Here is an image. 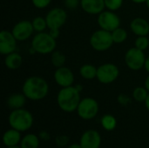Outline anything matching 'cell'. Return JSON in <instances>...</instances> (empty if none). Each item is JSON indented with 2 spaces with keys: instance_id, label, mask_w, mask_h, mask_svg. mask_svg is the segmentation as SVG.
<instances>
[{
  "instance_id": "ba28073f",
  "label": "cell",
  "mask_w": 149,
  "mask_h": 148,
  "mask_svg": "<svg viewBox=\"0 0 149 148\" xmlns=\"http://www.w3.org/2000/svg\"><path fill=\"white\" fill-rule=\"evenodd\" d=\"M146 58L147 57L144 51L139 50L136 47L128 49L125 54V63L132 71H139L142 69L144 67Z\"/></svg>"
},
{
  "instance_id": "4dcf8cb0",
  "label": "cell",
  "mask_w": 149,
  "mask_h": 148,
  "mask_svg": "<svg viewBox=\"0 0 149 148\" xmlns=\"http://www.w3.org/2000/svg\"><path fill=\"white\" fill-rule=\"evenodd\" d=\"M118 101L121 105H127V103L130 102V99L127 95H125V94H120L118 97Z\"/></svg>"
},
{
  "instance_id": "f35d334b",
  "label": "cell",
  "mask_w": 149,
  "mask_h": 148,
  "mask_svg": "<svg viewBox=\"0 0 149 148\" xmlns=\"http://www.w3.org/2000/svg\"><path fill=\"white\" fill-rule=\"evenodd\" d=\"M6 148H21L20 147H18V146H17V147H6Z\"/></svg>"
},
{
  "instance_id": "44dd1931",
  "label": "cell",
  "mask_w": 149,
  "mask_h": 148,
  "mask_svg": "<svg viewBox=\"0 0 149 148\" xmlns=\"http://www.w3.org/2000/svg\"><path fill=\"white\" fill-rule=\"evenodd\" d=\"M19 147L21 148H38L39 139L36 134L28 133L22 137Z\"/></svg>"
},
{
  "instance_id": "ffe728a7",
  "label": "cell",
  "mask_w": 149,
  "mask_h": 148,
  "mask_svg": "<svg viewBox=\"0 0 149 148\" xmlns=\"http://www.w3.org/2000/svg\"><path fill=\"white\" fill-rule=\"evenodd\" d=\"M97 70L98 68L91 64H85L79 68L80 76L86 80H93L97 78Z\"/></svg>"
},
{
  "instance_id": "8992f818",
  "label": "cell",
  "mask_w": 149,
  "mask_h": 148,
  "mask_svg": "<svg viewBox=\"0 0 149 148\" xmlns=\"http://www.w3.org/2000/svg\"><path fill=\"white\" fill-rule=\"evenodd\" d=\"M99 104L96 99L93 98H84L80 100L77 108V113L79 118L84 120H90L94 119L99 113Z\"/></svg>"
},
{
  "instance_id": "6da1fadb",
  "label": "cell",
  "mask_w": 149,
  "mask_h": 148,
  "mask_svg": "<svg viewBox=\"0 0 149 148\" xmlns=\"http://www.w3.org/2000/svg\"><path fill=\"white\" fill-rule=\"evenodd\" d=\"M22 92L32 101H38L45 99L49 92V85L46 80L39 76L27 78L22 86Z\"/></svg>"
},
{
  "instance_id": "277c9868",
  "label": "cell",
  "mask_w": 149,
  "mask_h": 148,
  "mask_svg": "<svg viewBox=\"0 0 149 148\" xmlns=\"http://www.w3.org/2000/svg\"><path fill=\"white\" fill-rule=\"evenodd\" d=\"M57 43L49 32H37L31 40V47L36 53L46 55L53 52L56 50Z\"/></svg>"
},
{
  "instance_id": "836d02e7",
  "label": "cell",
  "mask_w": 149,
  "mask_h": 148,
  "mask_svg": "<svg viewBox=\"0 0 149 148\" xmlns=\"http://www.w3.org/2000/svg\"><path fill=\"white\" fill-rule=\"evenodd\" d=\"M144 86L147 88V90L149 92V74L148 76L146 78V79H145V82H144Z\"/></svg>"
},
{
  "instance_id": "e0dca14e",
  "label": "cell",
  "mask_w": 149,
  "mask_h": 148,
  "mask_svg": "<svg viewBox=\"0 0 149 148\" xmlns=\"http://www.w3.org/2000/svg\"><path fill=\"white\" fill-rule=\"evenodd\" d=\"M21 132L13 128L7 130L3 135V143L6 147H17L21 142Z\"/></svg>"
},
{
  "instance_id": "2e32d148",
  "label": "cell",
  "mask_w": 149,
  "mask_h": 148,
  "mask_svg": "<svg viewBox=\"0 0 149 148\" xmlns=\"http://www.w3.org/2000/svg\"><path fill=\"white\" fill-rule=\"evenodd\" d=\"M131 31L138 36H148L149 34V23L143 17H135L130 23Z\"/></svg>"
},
{
  "instance_id": "9c48e42d",
  "label": "cell",
  "mask_w": 149,
  "mask_h": 148,
  "mask_svg": "<svg viewBox=\"0 0 149 148\" xmlns=\"http://www.w3.org/2000/svg\"><path fill=\"white\" fill-rule=\"evenodd\" d=\"M98 24L100 29L112 32L120 25V18L115 11L104 10L98 15Z\"/></svg>"
},
{
  "instance_id": "484cf974",
  "label": "cell",
  "mask_w": 149,
  "mask_h": 148,
  "mask_svg": "<svg viewBox=\"0 0 149 148\" xmlns=\"http://www.w3.org/2000/svg\"><path fill=\"white\" fill-rule=\"evenodd\" d=\"M31 24H32L33 29L36 32H43L46 30V28H48L45 17H36L32 19Z\"/></svg>"
},
{
  "instance_id": "8fae6325",
  "label": "cell",
  "mask_w": 149,
  "mask_h": 148,
  "mask_svg": "<svg viewBox=\"0 0 149 148\" xmlns=\"http://www.w3.org/2000/svg\"><path fill=\"white\" fill-rule=\"evenodd\" d=\"M17 41H25L30 38L35 31L31 24L29 20H21L17 22L10 31Z\"/></svg>"
},
{
  "instance_id": "d6986e66",
  "label": "cell",
  "mask_w": 149,
  "mask_h": 148,
  "mask_svg": "<svg viewBox=\"0 0 149 148\" xmlns=\"http://www.w3.org/2000/svg\"><path fill=\"white\" fill-rule=\"evenodd\" d=\"M23 63L22 56L18 52H11L10 54L5 55L4 58V65L10 70H17L18 69Z\"/></svg>"
},
{
  "instance_id": "d6a6232c",
  "label": "cell",
  "mask_w": 149,
  "mask_h": 148,
  "mask_svg": "<svg viewBox=\"0 0 149 148\" xmlns=\"http://www.w3.org/2000/svg\"><path fill=\"white\" fill-rule=\"evenodd\" d=\"M144 68L146 69V71L149 73V55L147 57V58H146L145 65H144Z\"/></svg>"
},
{
  "instance_id": "30bf717a",
  "label": "cell",
  "mask_w": 149,
  "mask_h": 148,
  "mask_svg": "<svg viewBox=\"0 0 149 148\" xmlns=\"http://www.w3.org/2000/svg\"><path fill=\"white\" fill-rule=\"evenodd\" d=\"M45 19L49 29H60L66 22L67 13L63 8L56 7L47 12Z\"/></svg>"
},
{
  "instance_id": "d4e9b609",
  "label": "cell",
  "mask_w": 149,
  "mask_h": 148,
  "mask_svg": "<svg viewBox=\"0 0 149 148\" xmlns=\"http://www.w3.org/2000/svg\"><path fill=\"white\" fill-rule=\"evenodd\" d=\"M149 92L145 86H138L133 91V98L137 102H145Z\"/></svg>"
},
{
  "instance_id": "cb8c5ba5",
  "label": "cell",
  "mask_w": 149,
  "mask_h": 148,
  "mask_svg": "<svg viewBox=\"0 0 149 148\" xmlns=\"http://www.w3.org/2000/svg\"><path fill=\"white\" fill-rule=\"evenodd\" d=\"M101 126L107 131H113L117 126V120L113 115L107 114L101 119Z\"/></svg>"
},
{
  "instance_id": "603a6c76",
  "label": "cell",
  "mask_w": 149,
  "mask_h": 148,
  "mask_svg": "<svg viewBox=\"0 0 149 148\" xmlns=\"http://www.w3.org/2000/svg\"><path fill=\"white\" fill-rule=\"evenodd\" d=\"M112 38L114 44H122L127 38V32L125 29L121 27H118L112 32Z\"/></svg>"
},
{
  "instance_id": "5bb4252c",
  "label": "cell",
  "mask_w": 149,
  "mask_h": 148,
  "mask_svg": "<svg viewBox=\"0 0 149 148\" xmlns=\"http://www.w3.org/2000/svg\"><path fill=\"white\" fill-rule=\"evenodd\" d=\"M79 144L82 148H100L101 136L96 130H87L81 135Z\"/></svg>"
},
{
  "instance_id": "4316f807",
  "label": "cell",
  "mask_w": 149,
  "mask_h": 148,
  "mask_svg": "<svg viewBox=\"0 0 149 148\" xmlns=\"http://www.w3.org/2000/svg\"><path fill=\"white\" fill-rule=\"evenodd\" d=\"M134 47L141 51L147 50L149 48V38L147 36H138L134 42Z\"/></svg>"
},
{
  "instance_id": "f1b7e54d",
  "label": "cell",
  "mask_w": 149,
  "mask_h": 148,
  "mask_svg": "<svg viewBox=\"0 0 149 148\" xmlns=\"http://www.w3.org/2000/svg\"><path fill=\"white\" fill-rule=\"evenodd\" d=\"M52 0H31L33 6L37 9H45L51 3Z\"/></svg>"
},
{
  "instance_id": "ac0fdd59",
  "label": "cell",
  "mask_w": 149,
  "mask_h": 148,
  "mask_svg": "<svg viewBox=\"0 0 149 148\" xmlns=\"http://www.w3.org/2000/svg\"><path fill=\"white\" fill-rule=\"evenodd\" d=\"M27 98L25 95L22 93H13L9 96L7 99V106L11 110H16V109H20L23 108L24 106L25 105Z\"/></svg>"
},
{
  "instance_id": "3957f363",
  "label": "cell",
  "mask_w": 149,
  "mask_h": 148,
  "mask_svg": "<svg viewBox=\"0 0 149 148\" xmlns=\"http://www.w3.org/2000/svg\"><path fill=\"white\" fill-rule=\"evenodd\" d=\"M33 121L32 114L24 108L12 110L9 115V124L10 127L21 133L31 129L33 125Z\"/></svg>"
},
{
  "instance_id": "74e56055",
  "label": "cell",
  "mask_w": 149,
  "mask_h": 148,
  "mask_svg": "<svg viewBox=\"0 0 149 148\" xmlns=\"http://www.w3.org/2000/svg\"><path fill=\"white\" fill-rule=\"evenodd\" d=\"M76 88H77L79 92H81V90H82V88H83V87H82L80 85H76Z\"/></svg>"
},
{
  "instance_id": "f546056e",
  "label": "cell",
  "mask_w": 149,
  "mask_h": 148,
  "mask_svg": "<svg viewBox=\"0 0 149 148\" xmlns=\"http://www.w3.org/2000/svg\"><path fill=\"white\" fill-rule=\"evenodd\" d=\"M64 1L66 8L71 10H74L79 5H80V0H64Z\"/></svg>"
},
{
  "instance_id": "7c38bea8",
  "label": "cell",
  "mask_w": 149,
  "mask_h": 148,
  "mask_svg": "<svg viewBox=\"0 0 149 148\" xmlns=\"http://www.w3.org/2000/svg\"><path fill=\"white\" fill-rule=\"evenodd\" d=\"M17 40L11 31L3 30L0 32V53L7 55L14 52L17 48Z\"/></svg>"
},
{
  "instance_id": "9a60e30c",
  "label": "cell",
  "mask_w": 149,
  "mask_h": 148,
  "mask_svg": "<svg viewBox=\"0 0 149 148\" xmlns=\"http://www.w3.org/2000/svg\"><path fill=\"white\" fill-rule=\"evenodd\" d=\"M80 7L91 15H99L106 9L104 0H80Z\"/></svg>"
},
{
  "instance_id": "7a4b0ae2",
  "label": "cell",
  "mask_w": 149,
  "mask_h": 148,
  "mask_svg": "<svg viewBox=\"0 0 149 148\" xmlns=\"http://www.w3.org/2000/svg\"><path fill=\"white\" fill-rule=\"evenodd\" d=\"M80 100V92L73 85L61 88L57 96L58 106L65 113L77 111Z\"/></svg>"
},
{
  "instance_id": "4fadbf2b",
  "label": "cell",
  "mask_w": 149,
  "mask_h": 148,
  "mask_svg": "<svg viewBox=\"0 0 149 148\" xmlns=\"http://www.w3.org/2000/svg\"><path fill=\"white\" fill-rule=\"evenodd\" d=\"M53 78L57 85L61 88L71 86L74 83V74L72 71L65 65L56 69Z\"/></svg>"
},
{
  "instance_id": "1f68e13d",
  "label": "cell",
  "mask_w": 149,
  "mask_h": 148,
  "mask_svg": "<svg viewBox=\"0 0 149 148\" xmlns=\"http://www.w3.org/2000/svg\"><path fill=\"white\" fill-rule=\"evenodd\" d=\"M49 34L55 39H57L60 35L59 29H49Z\"/></svg>"
},
{
  "instance_id": "52a82bcc",
  "label": "cell",
  "mask_w": 149,
  "mask_h": 148,
  "mask_svg": "<svg viewBox=\"0 0 149 148\" xmlns=\"http://www.w3.org/2000/svg\"><path fill=\"white\" fill-rule=\"evenodd\" d=\"M120 76L119 67L112 63L100 65L97 70V79L104 85L113 83Z\"/></svg>"
},
{
  "instance_id": "e575fe53",
  "label": "cell",
  "mask_w": 149,
  "mask_h": 148,
  "mask_svg": "<svg viewBox=\"0 0 149 148\" xmlns=\"http://www.w3.org/2000/svg\"><path fill=\"white\" fill-rule=\"evenodd\" d=\"M67 148H82V147H81L80 144H76V143H74V144L70 145V146H69Z\"/></svg>"
},
{
  "instance_id": "8d00e7d4",
  "label": "cell",
  "mask_w": 149,
  "mask_h": 148,
  "mask_svg": "<svg viewBox=\"0 0 149 148\" xmlns=\"http://www.w3.org/2000/svg\"><path fill=\"white\" fill-rule=\"evenodd\" d=\"M145 106H146V108L148 109V111L149 112V94L148 96V98H147V99L145 100Z\"/></svg>"
},
{
  "instance_id": "83f0119b",
  "label": "cell",
  "mask_w": 149,
  "mask_h": 148,
  "mask_svg": "<svg viewBox=\"0 0 149 148\" xmlns=\"http://www.w3.org/2000/svg\"><path fill=\"white\" fill-rule=\"evenodd\" d=\"M106 9L113 11H116L121 8L124 0H104Z\"/></svg>"
},
{
  "instance_id": "5b68a950",
  "label": "cell",
  "mask_w": 149,
  "mask_h": 148,
  "mask_svg": "<svg viewBox=\"0 0 149 148\" xmlns=\"http://www.w3.org/2000/svg\"><path fill=\"white\" fill-rule=\"evenodd\" d=\"M113 44L112 33L103 29L95 31L90 37V45L97 51H106L109 50Z\"/></svg>"
},
{
  "instance_id": "ab89813d",
  "label": "cell",
  "mask_w": 149,
  "mask_h": 148,
  "mask_svg": "<svg viewBox=\"0 0 149 148\" xmlns=\"http://www.w3.org/2000/svg\"><path fill=\"white\" fill-rule=\"evenodd\" d=\"M146 4H147L148 8V9H149V0H147V2H146Z\"/></svg>"
},
{
  "instance_id": "d590c367",
  "label": "cell",
  "mask_w": 149,
  "mask_h": 148,
  "mask_svg": "<svg viewBox=\"0 0 149 148\" xmlns=\"http://www.w3.org/2000/svg\"><path fill=\"white\" fill-rule=\"evenodd\" d=\"M134 3H144L147 2V0H131Z\"/></svg>"
},
{
  "instance_id": "7402d4cb",
  "label": "cell",
  "mask_w": 149,
  "mask_h": 148,
  "mask_svg": "<svg viewBox=\"0 0 149 148\" xmlns=\"http://www.w3.org/2000/svg\"><path fill=\"white\" fill-rule=\"evenodd\" d=\"M51 62L52 64V65L56 68H59L65 65L66 58L65 56V54L63 52H61L60 51H57L55 50L53 52L51 53Z\"/></svg>"
}]
</instances>
